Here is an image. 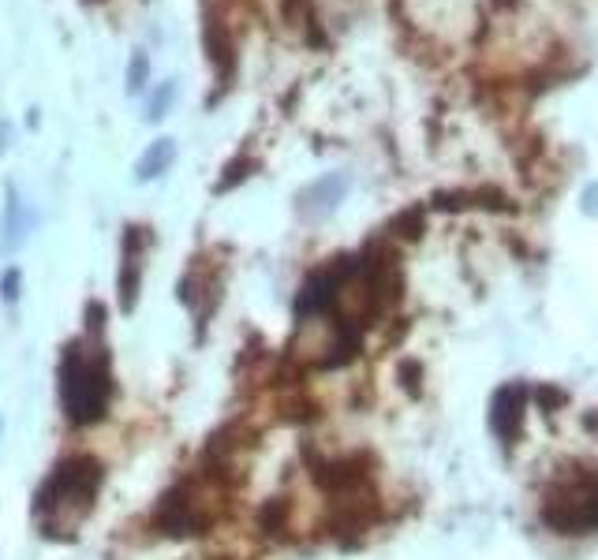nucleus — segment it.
I'll return each mask as SVG.
<instances>
[{
	"label": "nucleus",
	"instance_id": "obj_12",
	"mask_svg": "<svg viewBox=\"0 0 598 560\" xmlns=\"http://www.w3.org/2000/svg\"><path fill=\"white\" fill-rule=\"evenodd\" d=\"M0 292H4V299H8V303H15V299H19V269H8V273H4V280H0Z\"/></svg>",
	"mask_w": 598,
	"mask_h": 560
},
{
	"label": "nucleus",
	"instance_id": "obj_9",
	"mask_svg": "<svg viewBox=\"0 0 598 560\" xmlns=\"http://www.w3.org/2000/svg\"><path fill=\"white\" fill-rule=\"evenodd\" d=\"M176 161V142L172 139H154L150 146L143 150V157L135 161V180L146 183V180H157V176H165Z\"/></svg>",
	"mask_w": 598,
	"mask_h": 560
},
{
	"label": "nucleus",
	"instance_id": "obj_13",
	"mask_svg": "<svg viewBox=\"0 0 598 560\" xmlns=\"http://www.w3.org/2000/svg\"><path fill=\"white\" fill-rule=\"evenodd\" d=\"M584 213L587 217H595L598 213V183H587L584 187Z\"/></svg>",
	"mask_w": 598,
	"mask_h": 560
},
{
	"label": "nucleus",
	"instance_id": "obj_6",
	"mask_svg": "<svg viewBox=\"0 0 598 560\" xmlns=\"http://www.w3.org/2000/svg\"><path fill=\"white\" fill-rule=\"evenodd\" d=\"M202 42H206V56L217 68V79L228 86V79L236 75V42L228 34V23L221 15L206 12V27H202Z\"/></svg>",
	"mask_w": 598,
	"mask_h": 560
},
{
	"label": "nucleus",
	"instance_id": "obj_5",
	"mask_svg": "<svg viewBox=\"0 0 598 560\" xmlns=\"http://www.w3.org/2000/svg\"><path fill=\"white\" fill-rule=\"evenodd\" d=\"M146 247H150V228L131 224L128 236H124V269H120V299H124V310H131L135 307V299H139Z\"/></svg>",
	"mask_w": 598,
	"mask_h": 560
},
{
	"label": "nucleus",
	"instance_id": "obj_7",
	"mask_svg": "<svg viewBox=\"0 0 598 560\" xmlns=\"http://www.w3.org/2000/svg\"><path fill=\"white\" fill-rule=\"evenodd\" d=\"M520 415H524V389L520 385H505V389L494 392V400H490V430L498 441H513L516 430H520Z\"/></svg>",
	"mask_w": 598,
	"mask_h": 560
},
{
	"label": "nucleus",
	"instance_id": "obj_2",
	"mask_svg": "<svg viewBox=\"0 0 598 560\" xmlns=\"http://www.w3.org/2000/svg\"><path fill=\"white\" fill-rule=\"evenodd\" d=\"M113 400V374H109V355L98 344H68L60 355V407L75 426L105 419Z\"/></svg>",
	"mask_w": 598,
	"mask_h": 560
},
{
	"label": "nucleus",
	"instance_id": "obj_10",
	"mask_svg": "<svg viewBox=\"0 0 598 560\" xmlns=\"http://www.w3.org/2000/svg\"><path fill=\"white\" fill-rule=\"evenodd\" d=\"M172 98H176V83H161L154 90V98L146 101V120H161L165 112H169Z\"/></svg>",
	"mask_w": 598,
	"mask_h": 560
},
{
	"label": "nucleus",
	"instance_id": "obj_1",
	"mask_svg": "<svg viewBox=\"0 0 598 560\" xmlns=\"http://www.w3.org/2000/svg\"><path fill=\"white\" fill-rule=\"evenodd\" d=\"M101 490V463L94 456H68L53 467L34 497V519L45 538H75L94 512Z\"/></svg>",
	"mask_w": 598,
	"mask_h": 560
},
{
	"label": "nucleus",
	"instance_id": "obj_11",
	"mask_svg": "<svg viewBox=\"0 0 598 560\" xmlns=\"http://www.w3.org/2000/svg\"><path fill=\"white\" fill-rule=\"evenodd\" d=\"M146 75H150V60H146V53H135L128 64V94H139V90H143Z\"/></svg>",
	"mask_w": 598,
	"mask_h": 560
},
{
	"label": "nucleus",
	"instance_id": "obj_4",
	"mask_svg": "<svg viewBox=\"0 0 598 560\" xmlns=\"http://www.w3.org/2000/svg\"><path fill=\"white\" fill-rule=\"evenodd\" d=\"M344 195H348V176H344V172H329V176L307 183V187L299 191L296 210L299 217H307V221H326V217L337 213Z\"/></svg>",
	"mask_w": 598,
	"mask_h": 560
},
{
	"label": "nucleus",
	"instance_id": "obj_3",
	"mask_svg": "<svg viewBox=\"0 0 598 560\" xmlns=\"http://www.w3.org/2000/svg\"><path fill=\"white\" fill-rule=\"evenodd\" d=\"M542 519L557 534L598 531V475H569L546 493Z\"/></svg>",
	"mask_w": 598,
	"mask_h": 560
},
{
	"label": "nucleus",
	"instance_id": "obj_8",
	"mask_svg": "<svg viewBox=\"0 0 598 560\" xmlns=\"http://www.w3.org/2000/svg\"><path fill=\"white\" fill-rule=\"evenodd\" d=\"M34 228V213L23 206V198L15 187H8V202H4V221H0V251L15 254L23 247V239L30 236Z\"/></svg>",
	"mask_w": 598,
	"mask_h": 560
}]
</instances>
